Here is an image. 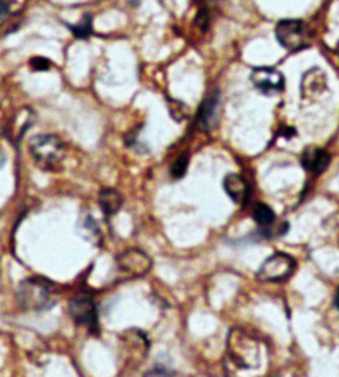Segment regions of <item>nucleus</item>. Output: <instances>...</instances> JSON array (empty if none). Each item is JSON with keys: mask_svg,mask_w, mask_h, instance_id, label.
<instances>
[{"mask_svg": "<svg viewBox=\"0 0 339 377\" xmlns=\"http://www.w3.org/2000/svg\"><path fill=\"white\" fill-rule=\"evenodd\" d=\"M295 270V260L286 253H275L267 258L258 270V276L265 281H283L291 276Z\"/></svg>", "mask_w": 339, "mask_h": 377, "instance_id": "39448f33", "label": "nucleus"}, {"mask_svg": "<svg viewBox=\"0 0 339 377\" xmlns=\"http://www.w3.org/2000/svg\"><path fill=\"white\" fill-rule=\"evenodd\" d=\"M252 83L262 94H267V96H271V94L282 93L283 88H285V77H283L282 71L275 68H268V66H263V68H255L250 75Z\"/></svg>", "mask_w": 339, "mask_h": 377, "instance_id": "423d86ee", "label": "nucleus"}, {"mask_svg": "<svg viewBox=\"0 0 339 377\" xmlns=\"http://www.w3.org/2000/svg\"><path fill=\"white\" fill-rule=\"evenodd\" d=\"M275 37L278 43L288 51H298L306 49L311 42V34L305 22L295 18L282 20L275 27Z\"/></svg>", "mask_w": 339, "mask_h": 377, "instance_id": "7ed1b4c3", "label": "nucleus"}, {"mask_svg": "<svg viewBox=\"0 0 339 377\" xmlns=\"http://www.w3.org/2000/svg\"><path fill=\"white\" fill-rule=\"evenodd\" d=\"M254 218L260 227L270 229L275 222V212L270 205L257 204L254 209Z\"/></svg>", "mask_w": 339, "mask_h": 377, "instance_id": "4468645a", "label": "nucleus"}, {"mask_svg": "<svg viewBox=\"0 0 339 377\" xmlns=\"http://www.w3.org/2000/svg\"><path fill=\"white\" fill-rule=\"evenodd\" d=\"M223 189H226L227 196L236 204H245L248 198V184L240 174H228L223 179Z\"/></svg>", "mask_w": 339, "mask_h": 377, "instance_id": "9b49d317", "label": "nucleus"}, {"mask_svg": "<svg viewBox=\"0 0 339 377\" xmlns=\"http://www.w3.org/2000/svg\"><path fill=\"white\" fill-rule=\"evenodd\" d=\"M68 27L73 30V34L77 35V37H80V38L90 37V35H92V31H93V29H92V15L86 14L81 23H78V25H68Z\"/></svg>", "mask_w": 339, "mask_h": 377, "instance_id": "dca6fc26", "label": "nucleus"}, {"mask_svg": "<svg viewBox=\"0 0 339 377\" xmlns=\"http://www.w3.org/2000/svg\"><path fill=\"white\" fill-rule=\"evenodd\" d=\"M70 315L74 320V323L80 324V326L88 328L90 331H96L98 328V315H96V307H94L93 300L88 295H80L74 296L70 301Z\"/></svg>", "mask_w": 339, "mask_h": 377, "instance_id": "0eeeda50", "label": "nucleus"}, {"mask_svg": "<svg viewBox=\"0 0 339 377\" xmlns=\"http://www.w3.org/2000/svg\"><path fill=\"white\" fill-rule=\"evenodd\" d=\"M336 307L339 308V291H338V295H336Z\"/></svg>", "mask_w": 339, "mask_h": 377, "instance_id": "6ab92c4d", "label": "nucleus"}, {"mask_svg": "<svg viewBox=\"0 0 339 377\" xmlns=\"http://www.w3.org/2000/svg\"><path fill=\"white\" fill-rule=\"evenodd\" d=\"M228 351H230L232 359L235 361L236 366L242 367H255L258 366L260 361V348L258 343L245 333L235 331L230 333L228 339Z\"/></svg>", "mask_w": 339, "mask_h": 377, "instance_id": "20e7f679", "label": "nucleus"}, {"mask_svg": "<svg viewBox=\"0 0 339 377\" xmlns=\"http://www.w3.org/2000/svg\"><path fill=\"white\" fill-rule=\"evenodd\" d=\"M116 261H118V268H120V272L131 278L146 275V273L151 270V265H152L151 258L137 248L126 250L124 253H121V255L118 257Z\"/></svg>", "mask_w": 339, "mask_h": 377, "instance_id": "6e6552de", "label": "nucleus"}, {"mask_svg": "<svg viewBox=\"0 0 339 377\" xmlns=\"http://www.w3.org/2000/svg\"><path fill=\"white\" fill-rule=\"evenodd\" d=\"M219 116H220V94L212 93L204 99L202 106H200L199 113V122L202 126V129L212 131L219 125Z\"/></svg>", "mask_w": 339, "mask_h": 377, "instance_id": "1a4fd4ad", "label": "nucleus"}, {"mask_svg": "<svg viewBox=\"0 0 339 377\" xmlns=\"http://www.w3.org/2000/svg\"><path fill=\"white\" fill-rule=\"evenodd\" d=\"M187 166H189V156L187 154H180V156L172 162L171 176L174 179H182L185 176V172H187Z\"/></svg>", "mask_w": 339, "mask_h": 377, "instance_id": "2eb2a0df", "label": "nucleus"}, {"mask_svg": "<svg viewBox=\"0 0 339 377\" xmlns=\"http://www.w3.org/2000/svg\"><path fill=\"white\" fill-rule=\"evenodd\" d=\"M100 205L103 209L106 216H113L123 205V197H121L120 192L113 189H103L100 194Z\"/></svg>", "mask_w": 339, "mask_h": 377, "instance_id": "ddd939ff", "label": "nucleus"}, {"mask_svg": "<svg viewBox=\"0 0 339 377\" xmlns=\"http://www.w3.org/2000/svg\"><path fill=\"white\" fill-rule=\"evenodd\" d=\"M129 3H131V5H137V3H139V0H129Z\"/></svg>", "mask_w": 339, "mask_h": 377, "instance_id": "a211bd4d", "label": "nucleus"}, {"mask_svg": "<svg viewBox=\"0 0 339 377\" xmlns=\"http://www.w3.org/2000/svg\"><path fill=\"white\" fill-rule=\"evenodd\" d=\"M30 68L33 71H45L52 68V62L43 57H35L30 60Z\"/></svg>", "mask_w": 339, "mask_h": 377, "instance_id": "f3484780", "label": "nucleus"}, {"mask_svg": "<svg viewBox=\"0 0 339 377\" xmlns=\"http://www.w3.org/2000/svg\"><path fill=\"white\" fill-rule=\"evenodd\" d=\"M331 156L325 149L306 148L301 154V166L311 174L325 172L329 166Z\"/></svg>", "mask_w": 339, "mask_h": 377, "instance_id": "9d476101", "label": "nucleus"}, {"mask_svg": "<svg viewBox=\"0 0 339 377\" xmlns=\"http://www.w3.org/2000/svg\"><path fill=\"white\" fill-rule=\"evenodd\" d=\"M326 90V75L321 70L313 68L303 75L301 81V94L303 98H311L313 94H318L319 91Z\"/></svg>", "mask_w": 339, "mask_h": 377, "instance_id": "f8f14e48", "label": "nucleus"}, {"mask_svg": "<svg viewBox=\"0 0 339 377\" xmlns=\"http://www.w3.org/2000/svg\"><path fill=\"white\" fill-rule=\"evenodd\" d=\"M17 300L27 311H43L53 303L52 287L40 278H29L18 285Z\"/></svg>", "mask_w": 339, "mask_h": 377, "instance_id": "f03ea898", "label": "nucleus"}, {"mask_svg": "<svg viewBox=\"0 0 339 377\" xmlns=\"http://www.w3.org/2000/svg\"><path fill=\"white\" fill-rule=\"evenodd\" d=\"M30 153L38 168L57 170L65 159V146L53 134H40L30 141Z\"/></svg>", "mask_w": 339, "mask_h": 377, "instance_id": "f257e3e1", "label": "nucleus"}]
</instances>
